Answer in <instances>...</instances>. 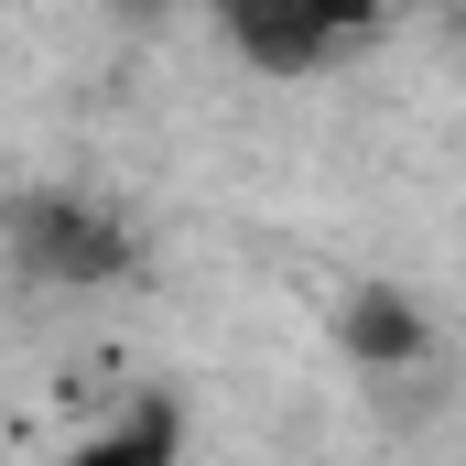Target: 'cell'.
Masks as SVG:
<instances>
[{
  "mask_svg": "<svg viewBox=\"0 0 466 466\" xmlns=\"http://www.w3.org/2000/svg\"><path fill=\"white\" fill-rule=\"evenodd\" d=\"M0 249H11V271L22 282H44V293H98V282H130V228H119L109 207H87V196H11L0 207Z\"/></svg>",
  "mask_w": 466,
  "mask_h": 466,
  "instance_id": "6da1fadb",
  "label": "cell"
},
{
  "mask_svg": "<svg viewBox=\"0 0 466 466\" xmlns=\"http://www.w3.org/2000/svg\"><path fill=\"white\" fill-rule=\"evenodd\" d=\"M218 33H228L260 76H304V66L348 55L358 33H369V11H260V0H238V11H218Z\"/></svg>",
  "mask_w": 466,
  "mask_h": 466,
  "instance_id": "7a4b0ae2",
  "label": "cell"
},
{
  "mask_svg": "<svg viewBox=\"0 0 466 466\" xmlns=\"http://www.w3.org/2000/svg\"><path fill=\"white\" fill-rule=\"evenodd\" d=\"M423 348H434V326H423V304H412V293L369 282V293L348 304V358H358V369H412Z\"/></svg>",
  "mask_w": 466,
  "mask_h": 466,
  "instance_id": "3957f363",
  "label": "cell"
},
{
  "mask_svg": "<svg viewBox=\"0 0 466 466\" xmlns=\"http://www.w3.org/2000/svg\"><path fill=\"white\" fill-rule=\"evenodd\" d=\"M174 445H185V434H174V401L152 390V401H130L109 434H87L76 456H55V466H174Z\"/></svg>",
  "mask_w": 466,
  "mask_h": 466,
  "instance_id": "277c9868",
  "label": "cell"
}]
</instances>
